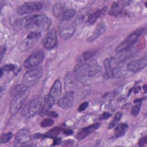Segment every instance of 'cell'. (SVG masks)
Segmentation results:
<instances>
[{
    "mask_svg": "<svg viewBox=\"0 0 147 147\" xmlns=\"http://www.w3.org/2000/svg\"><path fill=\"white\" fill-rule=\"evenodd\" d=\"M107 11H108V7L107 6H105L101 9H99L96 11H95V13L98 18H101L105 16L106 14L107 13Z\"/></svg>",
    "mask_w": 147,
    "mask_h": 147,
    "instance_id": "obj_29",
    "label": "cell"
},
{
    "mask_svg": "<svg viewBox=\"0 0 147 147\" xmlns=\"http://www.w3.org/2000/svg\"><path fill=\"white\" fill-rule=\"evenodd\" d=\"M88 106V102H84L79 106V107L78 109V110L79 111H83L87 108Z\"/></svg>",
    "mask_w": 147,
    "mask_h": 147,
    "instance_id": "obj_35",
    "label": "cell"
},
{
    "mask_svg": "<svg viewBox=\"0 0 147 147\" xmlns=\"http://www.w3.org/2000/svg\"><path fill=\"white\" fill-rule=\"evenodd\" d=\"M96 49H92V50H89L86 51L83 54V59L85 60H88L91 58H92L96 53Z\"/></svg>",
    "mask_w": 147,
    "mask_h": 147,
    "instance_id": "obj_28",
    "label": "cell"
},
{
    "mask_svg": "<svg viewBox=\"0 0 147 147\" xmlns=\"http://www.w3.org/2000/svg\"><path fill=\"white\" fill-rule=\"evenodd\" d=\"M106 30V26L103 22H100L98 24L96 28L94 30L92 34L87 39L88 42H92L100 36L102 35Z\"/></svg>",
    "mask_w": 147,
    "mask_h": 147,
    "instance_id": "obj_16",
    "label": "cell"
},
{
    "mask_svg": "<svg viewBox=\"0 0 147 147\" xmlns=\"http://www.w3.org/2000/svg\"><path fill=\"white\" fill-rule=\"evenodd\" d=\"M111 116V114L107 112H105L103 113L100 116V119H108Z\"/></svg>",
    "mask_w": 147,
    "mask_h": 147,
    "instance_id": "obj_36",
    "label": "cell"
},
{
    "mask_svg": "<svg viewBox=\"0 0 147 147\" xmlns=\"http://www.w3.org/2000/svg\"><path fill=\"white\" fill-rule=\"evenodd\" d=\"M61 131V129L58 127H53L50 130H49L48 132L46 133L45 134V137L47 138H55L57 137V136L60 133Z\"/></svg>",
    "mask_w": 147,
    "mask_h": 147,
    "instance_id": "obj_25",
    "label": "cell"
},
{
    "mask_svg": "<svg viewBox=\"0 0 147 147\" xmlns=\"http://www.w3.org/2000/svg\"><path fill=\"white\" fill-rule=\"evenodd\" d=\"M141 104H138L136 105L135 106H134L131 110V114L133 116H137L138 115V114L139 113L140 109H141Z\"/></svg>",
    "mask_w": 147,
    "mask_h": 147,
    "instance_id": "obj_33",
    "label": "cell"
},
{
    "mask_svg": "<svg viewBox=\"0 0 147 147\" xmlns=\"http://www.w3.org/2000/svg\"><path fill=\"white\" fill-rule=\"evenodd\" d=\"M56 99L52 96L51 95L48 94L46 95L44 98V102L43 103V107L40 113H47V111L52 107L55 102Z\"/></svg>",
    "mask_w": 147,
    "mask_h": 147,
    "instance_id": "obj_20",
    "label": "cell"
},
{
    "mask_svg": "<svg viewBox=\"0 0 147 147\" xmlns=\"http://www.w3.org/2000/svg\"><path fill=\"white\" fill-rule=\"evenodd\" d=\"M74 100V92L72 91H67L57 102L58 106L63 109H69L72 107Z\"/></svg>",
    "mask_w": 147,
    "mask_h": 147,
    "instance_id": "obj_12",
    "label": "cell"
},
{
    "mask_svg": "<svg viewBox=\"0 0 147 147\" xmlns=\"http://www.w3.org/2000/svg\"><path fill=\"white\" fill-rule=\"evenodd\" d=\"M16 67L13 64H7L3 66L1 69L3 70V72L5 71H13L15 69Z\"/></svg>",
    "mask_w": 147,
    "mask_h": 147,
    "instance_id": "obj_34",
    "label": "cell"
},
{
    "mask_svg": "<svg viewBox=\"0 0 147 147\" xmlns=\"http://www.w3.org/2000/svg\"><path fill=\"white\" fill-rule=\"evenodd\" d=\"M99 126V123H94L88 126L85 127L80 129L76 135V138L78 140H83L90 133L96 130Z\"/></svg>",
    "mask_w": 147,
    "mask_h": 147,
    "instance_id": "obj_15",
    "label": "cell"
},
{
    "mask_svg": "<svg viewBox=\"0 0 147 147\" xmlns=\"http://www.w3.org/2000/svg\"><path fill=\"white\" fill-rule=\"evenodd\" d=\"M60 142H61V139L56 137V138H55V140H54L53 145H56L59 144Z\"/></svg>",
    "mask_w": 147,
    "mask_h": 147,
    "instance_id": "obj_39",
    "label": "cell"
},
{
    "mask_svg": "<svg viewBox=\"0 0 147 147\" xmlns=\"http://www.w3.org/2000/svg\"><path fill=\"white\" fill-rule=\"evenodd\" d=\"M144 90H145V92H146V85L144 86Z\"/></svg>",
    "mask_w": 147,
    "mask_h": 147,
    "instance_id": "obj_42",
    "label": "cell"
},
{
    "mask_svg": "<svg viewBox=\"0 0 147 147\" xmlns=\"http://www.w3.org/2000/svg\"><path fill=\"white\" fill-rule=\"evenodd\" d=\"M104 67L106 71V75L107 78H113L114 77V69L111 65V60L109 58H106L103 61Z\"/></svg>",
    "mask_w": 147,
    "mask_h": 147,
    "instance_id": "obj_22",
    "label": "cell"
},
{
    "mask_svg": "<svg viewBox=\"0 0 147 147\" xmlns=\"http://www.w3.org/2000/svg\"><path fill=\"white\" fill-rule=\"evenodd\" d=\"M147 64L146 56L141 57L137 60H133L129 62L127 65V69L132 72L136 73L146 67Z\"/></svg>",
    "mask_w": 147,
    "mask_h": 147,
    "instance_id": "obj_13",
    "label": "cell"
},
{
    "mask_svg": "<svg viewBox=\"0 0 147 147\" xmlns=\"http://www.w3.org/2000/svg\"><path fill=\"white\" fill-rule=\"evenodd\" d=\"M31 133L29 130L22 129L19 130L15 137L14 145L16 146H24L30 140Z\"/></svg>",
    "mask_w": 147,
    "mask_h": 147,
    "instance_id": "obj_10",
    "label": "cell"
},
{
    "mask_svg": "<svg viewBox=\"0 0 147 147\" xmlns=\"http://www.w3.org/2000/svg\"><path fill=\"white\" fill-rule=\"evenodd\" d=\"M29 93L30 88L26 87L23 84L16 87V94L11 100L9 107V113L11 116L15 115L20 110Z\"/></svg>",
    "mask_w": 147,
    "mask_h": 147,
    "instance_id": "obj_2",
    "label": "cell"
},
{
    "mask_svg": "<svg viewBox=\"0 0 147 147\" xmlns=\"http://www.w3.org/2000/svg\"><path fill=\"white\" fill-rule=\"evenodd\" d=\"M25 28H30L29 16L18 19L14 22L13 29L15 30L19 31Z\"/></svg>",
    "mask_w": 147,
    "mask_h": 147,
    "instance_id": "obj_17",
    "label": "cell"
},
{
    "mask_svg": "<svg viewBox=\"0 0 147 147\" xmlns=\"http://www.w3.org/2000/svg\"><path fill=\"white\" fill-rule=\"evenodd\" d=\"M42 7V5L41 2H27L20 6L17 9V12L20 15H24L38 11L41 10Z\"/></svg>",
    "mask_w": 147,
    "mask_h": 147,
    "instance_id": "obj_9",
    "label": "cell"
},
{
    "mask_svg": "<svg viewBox=\"0 0 147 147\" xmlns=\"http://www.w3.org/2000/svg\"><path fill=\"white\" fill-rule=\"evenodd\" d=\"M143 29L142 28L138 29L134 31L130 35H129L116 48L115 51L118 53L123 51H126L130 49L131 47L134 44L138 37L142 33Z\"/></svg>",
    "mask_w": 147,
    "mask_h": 147,
    "instance_id": "obj_6",
    "label": "cell"
},
{
    "mask_svg": "<svg viewBox=\"0 0 147 147\" xmlns=\"http://www.w3.org/2000/svg\"><path fill=\"white\" fill-rule=\"evenodd\" d=\"M44 57V54L42 51H37L31 54L25 61L24 65L26 68L34 67L41 63Z\"/></svg>",
    "mask_w": 147,
    "mask_h": 147,
    "instance_id": "obj_11",
    "label": "cell"
},
{
    "mask_svg": "<svg viewBox=\"0 0 147 147\" xmlns=\"http://www.w3.org/2000/svg\"><path fill=\"white\" fill-rule=\"evenodd\" d=\"M146 143V137H142L141 138L139 142H138V145L140 146H144L145 144Z\"/></svg>",
    "mask_w": 147,
    "mask_h": 147,
    "instance_id": "obj_37",
    "label": "cell"
},
{
    "mask_svg": "<svg viewBox=\"0 0 147 147\" xmlns=\"http://www.w3.org/2000/svg\"><path fill=\"white\" fill-rule=\"evenodd\" d=\"M6 51V47H1V60H2L3 56L5 53Z\"/></svg>",
    "mask_w": 147,
    "mask_h": 147,
    "instance_id": "obj_38",
    "label": "cell"
},
{
    "mask_svg": "<svg viewBox=\"0 0 147 147\" xmlns=\"http://www.w3.org/2000/svg\"><path fill=\"white\" fill-rule=\"evenodd\" d=\"M42 74L41 67L30 69L25 72L22 78V84L30 88L37 83Z\"/></svg>",
    "mask_w": 147,
    "mask_h": 147,
    "instance_id": "obj_4",
    "label": "cell"
},
{
    "mask_svg": "<svg viewBox=\"0 0 147 147\" xmlns=\"http://www.w3.org/2000/svg\"><path fill=\"white\" fill-rule=\"evenodd\" d=\"M122 117V113L121 112H118L114 116L113 121L110 123L109 125V129H111L114 127L119 121L121 118Z\"/></svg>",
    "mask_w": 147,
    "mask_h": 147,
    "instance_id": "obj_26",
    "label": "cell"
},
{
    "mask_svg": "<svg viewBox=\"0 0 147 147\" xmlns=\"http://www.w3.org/2000/svg\"><path fill=\"white\" fill-rule=\"evenodd\" d=\"M97 19H98V17H96V16L94 12L93 13L89 14V16L87 19V21L90 25H92L96 21Z\"/></svg>",
    "mask_w": 147,
    "mask_h": 147,
    "instance_id": "obj_32",
    "label": "cell"
},
{
    "mask_svg": "<svg viewBox=\"0 0 147 147\" xmlns=\"http://www.w3.org/2000/svg\"><path fill=\"white\" fill-rule=\"evenodd\" d=\"M47 115H49V116H51V117H57V114L55 112H53V111H51V112L48 113Z\"/></svg>",
    "mask_w": 147,
    "mask_h": 147,
    "instance_id": "obj_40",
    "label": "cell"
},
{
    "mask_svg": "<svg viewBox=\"0 0 147 147\" xmlns=\"http://www.w3.org/2000/svg\"><path fill=\"white\" fill-rule=\"evenodd\" d=\"M76 14V11L74 9H67L64 11L61 17L60 18V21H67L71 20L72 18L74 17Z\"/></svg>",
    "mask_w": 147,
    "mask_h": 147,
    "instance_id": "obj_24",
    "label": "cell"
},
{
    "mask_svg": "<svg viewBox=\"0 0 147 147\" xmlns=\"http://www.w3.org/2000/svg\"><path fill=\"white\" fill-rule=\"evenodd\" d=\"M99 71V66L95 61L79 63L76 65L74 70L75 76L82 82H88L94 78Z\"/></svg>",
    "mask_w": 147,
    "mask_h": 147,
    "instance_id": "obj_1",
    "label": "cell"
},
{
    "mask_svg": "<svg viewBox=\"0 0 147 147\" xmlns=\"http://www.w3.org/2000/svg\"><path fill=\"white\" fill-rule=\"evenodd\" d=\"M127 129V124L125 123H121L118 124L115 128L114 133L116 137H121L125 134Z\"/></svg>",
    "mask_w": 147,
    "mask_h": 147,
    "instance_id": "obj_23",
    "label": "cell"
},
{
    "mask_svg": "<svg viewBox=\"0 0 147 147\" xmlns=\"http://www.w3.org/2000/svg\"><path fill=\"white\" fill-rule=\"evenodd\" d=\"M65 7V5L60 3H57L55 4L52 9V14L53 15L56 17L57 18L60 19L63 13L64 12Z\"/></svg>",
    "mask_w": 147,
    "mask_h": 147,
    "instance_id": "obj_21",
    "label": "cell"
},
{
    "mask_svg": "<svg viewBox=\"0 0 147 147\" xmlns=\"http://www.w3.org/2000/svg\"><path fill=\"white\" fill-rule=\"evenodd\" d=\"M64 134H67V135H71L73 133V131L72 130H69V129H67V130H65L64 131Z\"/></svg>",
    "mask_w": 147,
    "mask_h": 147,
    "instance_id": "obj_41",
    "label": "cell"
},
{
    "mask_svg": "<svg viewBox=\"0 0 147 147\" xmlns=\"http://www.w3.org/2000/svg\"><path fill=\"white\" fill-rule=\"evenodd\" d=\"M12 137H13V134L11 132L2 134L0 138L1 144H5L7 142L11 139Z\"/></svg>",
    "mask_w": 147,
    "mask_h": 147,
    "instance_id": "obj_27",
    "label": "cell"
},
{
    "mask_svg": "<svg viewBox=\"0 0 147 147\" xmlns=\"http://www.w3.org/2000/svg\"><path fill=\"white\" fill-rule=\"evenodd\" d=\"M30 28L36 26L38 30L41 31L48 29L51 25L50 20L44 14L30 16Z\"/></svg>",
    "mask_w": 147,
    "mask_h": 147,
    "instance_id": "obj_7",
    "label": "cell"
},
{
    "mask_svg": "<svg viewBox=\"0 0 147 147\" xmlns=\"http://www.w3.org/2000/svg\"><path fill=\"white\" fill-rule=\"evenodd\" d=\"M61 92V84L60 81L59 79H57L54 82L53 86H52L50 90L49 94L56 99V98L60 95Z\"/></svg>",
    "mask_w": 147,
    "mask_h": 147,
    "instance_id": "obj_19",
    "label": "cell"
},
{
    "mask_svg": "<svg viewBox=\"0 0 147 147\" xmlns=\"http://www.w3.org/2000/svg\"><path fill=\"white\" fill-rule=\"evenodd\" d=\"M54 121L51 118H47L44 119L41 122V126L45 127H49L53 125Z\"/></svg>",
    "mask_w": 147,
    "mask_h": 147,
    "instance_id": "obj_31",
    "label": "cell"
},
{
    "mask_svg": "<svg viewBox=\"0 0 147 147\" xmlns=\"http://www.w3.org/2000/svg\"><path fill=\"white\" fill-rule=\"evenodd\" d=\"M74 85V81L72 80V75L70 73L68 74L65 77V87L69 89Z\"/></svg>",
    "mask_w": 147,
    "mask_h": 147,
    "instance_id": "obj_30",
    "label": "cell"
},
{
    "mask_svg": "<svg viewBox=\"0 0 147 147\" xmlns=\"http://www.w3.org/2000/svg\"><path fill=\"white\" fill-rule=\"evenodd\" d=\"M41 36L40 31H33L30 32L23 40L19 45V49L22 52H25L32 47L37 43Z\"/></svg>",
    "mask_w": 147,
    "mask_h": 147,
    "instance_id": "obj_8",
    "label": "cell"
},
{
    "mask_svg": "<svg viewBox=\"0 0 147 147\" xmlns=\"http://www.w3.org/2000/svg\"><path fill=\"white\" fill-rule=\"evenodd\" d=\"M43 107L42 100L40 98H35L29 100L21 110L22 115L26 118H30L40 113Z\"/></svg>",
    "mask_w": 147,
    "mask_h": 147,
    "instance_id": "obj_3",
    "label": "cell"
},
{
    "mask_svg": "<svg viewBox=\"0 0 147 147\" xmlns=\"http://www.w3.org/2000/svg\"><path fill=\"white\" fill-rule=\"evenodd\" d=\"M76 29V23L71 20L61 21L59 25V34L64 40L71 37L75 32Z\"/></svg>",
    "mask_w": 147,
    "mask_h": 147,
    "instance_id": "obj_5",
    "label": "cell"
},
{
    "mask_svg": "<svg viewBox=\"0 0 147 147\" xmlns=\"http://www.w3.org/2000/svg\"><path fill=\"white\" fill-rule=\"evenodd\" d=\"M57 34L54 29H51L47 33L43 40L44 47L48 49L54 48L57 43Z\"/></svg>",
    "mask_w": 147,
    "mask_h": 147,
    "instance_id": "obj_14",
    "label": "cell"
},
{
    "mask_svg": "<svg viewBox=\"0 0 147 147\" xmlns=\"http://www.w3.org/2000/svg\"><path fill=\"white\" fill-rule=\"evenodd\" d=\"M126 1H116L114 2L109 11V14L111 16H117L121 13L123 7L126 5Z\"/></svg>",
    "mask_w": 147,
    "mask_h": 147,
    "instance_id": "obj_18",
    "label": "cell"
}]
</instances>
